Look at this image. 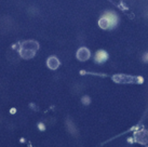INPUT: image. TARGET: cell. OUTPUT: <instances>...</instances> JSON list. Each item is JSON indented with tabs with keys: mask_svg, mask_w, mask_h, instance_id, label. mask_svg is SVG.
<instances>
[{
	"mask_svg": "<svg viewBox=\"0 0 148 147\" xmlns=\"http://www.w3.org/2000/svg\"><path fill=\"white\" fill-rule=\"evenodd\" d=\"M38 43L36 41H24L21 47V55L25 58L33 57L38 49Z\"/></svg>",
	"mask_w": 148,
	"mask_h": 147,
	"instance_id": "1",
	"label": "cell"
},
{
	"mask_svg": "<svg viewBox=\"0 0 148 147\" xmlns=\"http://www.w3.org/2000/svg\"><path fill=\"white\" fill-rule=\"evenodd\" d=\"M116 23H117V17L114 13H112V16L110 17H108V15H103L101 17V20L99 21V27L103 29L111 28L112 26H115Z\"/></svg>",
	"mask_w": 148,
	"mask_h": 147,
	"instance_id": "2",
	"label": "cell"
},
{
	"mask_svg": "<svg viewBox=\"0 0 148 147\" xmlns=\"http://www.w3.org/2000/svg\"><path fill=\"white\" fill-rule=\"evenodd\" d=\"M91 53L90 51L86 49V48H80L77 52V57L80 61H86L89 57H90Z\"/></svg>",
	"mask_w": 148,
	"mask_h": 147,
	"instance_id": "3",
	"label": "cell"
},
{
	"mask_svg": "<svg viewBox=\"0 0 148 147\" xmlns=\"http://www.w3.org/2000/svg\"><path fill=\"white\" fill-rule=\"evenodd\" d=\"M47 64H48V67L51 68V69H56L58 66H60V61L55 56H51L48 58Z\"/></svg>",
	"mask_w": 148,
	"mask_h": 147,
	"instance_id": "4",
	"label": "cell"
}]
</instances>
